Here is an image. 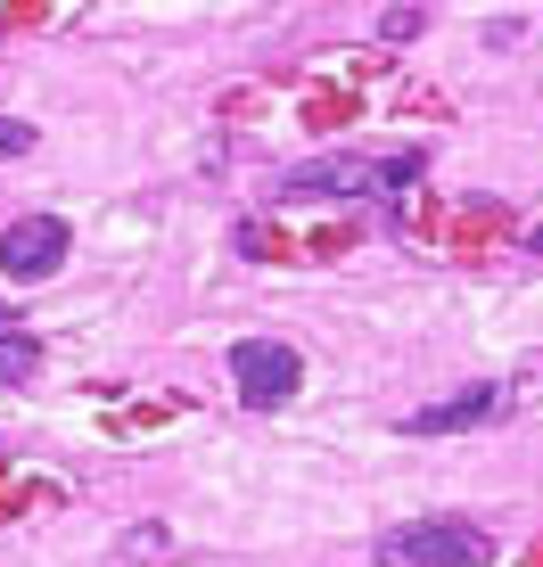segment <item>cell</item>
Wrapping results in <instances>:
<instances>
[{"instance_id": "obj_4", "label": "cell", "mask_w": 543, "mask_h": 567, "mask_svg": "<svg viewBox=\"0 0 543 567\" xmlns=\"http://www.w3.org/2000/svg\"><path fill=\"white\" fill-rule=\"evenodd\" d=\"M58 264H66V223L58 214H25V223L0 230V271L9 280H50Z\"/></svg>"}, {"instance_id": "obj_5", "label": "cell", "mask_w": 543, "mask_h": 567, "mask_svg": "<svg viewBox=\"0 0 543 567\" xmlns=\"http://www.w3.org/2000/svg\"><path fill=\"white\" fill-rule=\"evenodd\" d=\"M502 412H511V386H461V395L412 412V420H403V436H453V427H486V420H502Z\"/></svg>"}, {"instance_id": "obj_8", "label": "cell", "mask_w": 543, "mask_h": 567, "mask_svg": "<svg viewBox=\"0 0 543 567\" xmlns=\"http://www.w3.org/2000/svg\"><path fill=\"white\" fill-rule=\"evenodd\" d=\"M527 247H535V256H543V230H535V239H527Z\"/></svg>"}, {"instance_id": "obj_2", "label": "cell", "mask_w": 543, "mask_h": 567, "mask_svg": "<svg viewBox=\"0 0 543 567\" xmlns=\"http://www.w3.org/2000/svg\"><path fill=\"white\" fill-rule=\"evenodd\" d=\"M230 379H239V403L280 412V403L305 386V354L280 346V338H239V346H230Z\"/></svg>"}, {"instance_id": "obj_1", "label": "cell", "mask_w": 543, "mask_h": 567, "mask_svg": "<svg viewBox=\"0 0 543 567\" xmlns=\"http://www.w3.org/2000/svg\"><path fill=\"white\" fill-rule=\"evenodd\" d=\"M379 567H494V535L478 518H412L379 535Z\"/></svg>"}, {"instance_id": "obj_3", "label": "cell", "mask_w": 543, "mask_h": 567, "mask_svg": "<svg viewBox=\"0 0 543 567\" xmlns=\"http://www.w3.org/2000/svg\"><path fill=\"white\" fill-rule=\"evenodd\" d=\"M280 198H379V156H314V165L280 173Z\"/></svg>"}, {"instance_id": "obj_6", "label": "cell", "mask_w": 543, "mask_h": 567, "mask_svg": "<svg viewBox=\"0 0 543 567\" xmlns=\"http://www.w3.org/2000/svg\"><path fill=\"white\" fill-rule=\"evenodd\" d=\"M33 370H42V346H33L25 329H9V321H0V386H25Z\"/></svg>"}, {"instance_id": "obj_7", "label": "cell", "mask_w": 543, "mask_h": 567, "mask_svg": "<svg viewBox=\"0 0 543 567\" xmlns=\"http://www.w3.org/2000/svg\"><path fill=\"white\" fill-rule=\"evenodd\" d=\"M9 156H33V124H17V115H0V165Z\"/></svg>"}]
</instances>
